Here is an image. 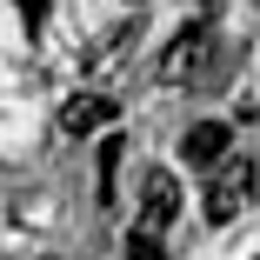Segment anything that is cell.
I'll list each match as a JSON object with an SVG mask.
<instances>
[{
    "mask_svg": "<svg viewBox=\"0 0 260 260\" xmlns=\"http://www.w3.org/2000/svg\"><path fill=\"white\" fill-rule=\"evenodd\" d=\"M114 93H93V87H80V93H67L60 100V134H74V140H87V134H100V127H114Z\"/></svg>",
    "mask_w": 260,
    "mask_h": 260,
    "instance_id": "obj_2",
    "label": "cell"
},
{
    "mask_svg": "<svg viewBox=\"0 0 260 260\" xmlns=\"http://www.w3.org/2000/svg\"><path fill=\"white\" fill-rule=\"evenodd\" d=\"M200 54H207V27L193 20V27H180V34L167 40V54H160V87H187V80L200 74Z\"/></svg>",
    "mask_w": 260,
    "mask_h": 260,
    "instance_id": "obj_3",
    "label": "cell"
},
{
    "mask_svg": "<svg viewBox=\"0 0 260 260\" xmlns=\"http://www.w3.org/2000/svg\"><path fill=\"white\" fill-rule=\"evenodd\" d=\"M127 260H167V247H160V227H140V234L127 240Z\"/></svg>",
    "mask_w": 260,
    "mask_h": 260,
    "instance_id": "obj_6",
    "label": "cell"
},
{
    "mask_svg": "<svg viewBox=\"0 0 260 260\" xmlns=\"http://www.w3.org/2000/svg\"><path fill=\"white\" fill-rule=\"evenodd\" d=\"M253 187H260V167L247 160V153H227L220 167H207V193H200L207 227H234L247 207H253Z\"/></svg>",
    "mask_w": 260,
    "mask_h": 260,
    "instance_id": "obj_1",
    "label": "cell"
},
{
    "mask_svg": "<svg viewBox=\"0 0 260 260\" xmlns=\"http://www.w3.org/2000/svg\"><path fill=\"white\" fill-rule=\"evenodd\" d=\"M174 214H180V180L153 167V174H147V187H140V220H147V227H167Z\"/></svg>",
    "mask_w": 260,
    "mask_h": 260,
    "instance_id": "obj_5",
    "label": "cell"
},
{
    "mask_svg": "<svg viewBox=\"0 0 260 260\" xmlns=\"http://www.w3.org/2000/svg\"><path fill=\"white\" fill-rule=\"evenodd\" d=\"M114 174H120V134H107L100 147V193H114Z\"/></svg>",
    "mask_w": 260,
    "mask_h": 260,
    "instance_id": "obj_7",
    "label": "cell"
},
{
    "mask_svg": "<svg viewBox=\"0 0 260 260\" xmlns=\"http://www.w3.org/2000/svg\"><path fill=\"white\" fill-rule=\"evenodd\" d=\"M227 153H234L227 120H193V127L180 134V160H193V167H220Z\"/></svg>",
    "mask_w": 260,
    "mask_h": 260,
    "instance_id": "obj_4",
    "label": "cell"
},
{
    "mask_svg": "<svg viewBox=\"0 0 260 260\" xmlns=\"http://www.w3.org/2000/svg\"><path fill=\"white\" fill-rule=\"evenodd\" d=\"M40 7H47V0H20V14H27V27H40Z\"/></svg>",
    "mask_w": 260,
    "mask_h": 260,
    "instance_id": "obj_8",
    "label": "cell"
}]
</instances>
